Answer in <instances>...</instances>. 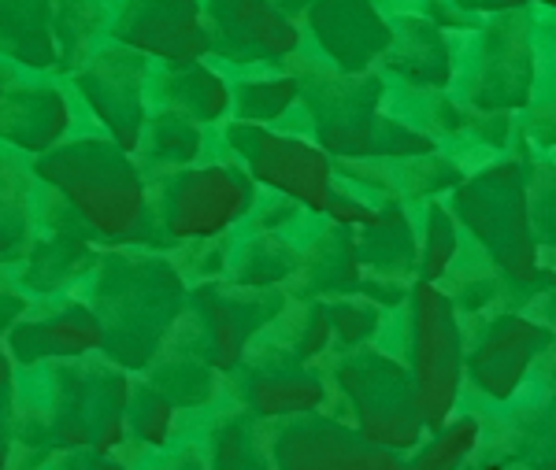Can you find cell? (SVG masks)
Here are the masks:
<instances>
[{
    "label": "cell",
    "instance_id": "37",
    "mask_svg": "<svg viewBox=\"0 0 556 470\" xmlns=\"http://www.w3.org/2000/svg\"><path fill=\"white\" fill-rule=\"evenodd\" d=\"M330 315V330H334V345L338 348H356L379 333L382 322V307L364 293H338V296H323Z\"/></svg>",
    "mask_w": 556,
    "mask_h": 470
},
{
    "label": "cell",
    "instance_id": "4",
    "mask_svg": "<svg viewBox=\"0 0 556 470\" xmlns=\"http://www.w3.org/2000/svg\"><path fill=\"white\" fill-rule=\"evenodd\" d=\"M301 78L304 112L319 138V149L334 160H401L434 152V138L382 112L386 78L375 67L338 71L308 63Z\"/></svg>",
    "mask_w": 556,
    "mask_h": 470
},
{
    "label": "cell",
    "instance_id": "36",
    "mask_svg": "<svg viewBox=\"0 0 556 470\" xmlns=\"http://www.w3.org/2000/svg\"><path fill=\"white\" fill-rule=\"evenodd\" d=\"M178 408L149 382H134L130 385V401H127V433L141 441L146 448H164L175 433Z\"/></svg>",
    "mask_w": 556,
    "mask_h": 470
},
{
    "label": "cell",
    "instance_id": "19",
    "mask_svg": "<svg viewBox=\"0 0 556 470\" xmlns=\"http://www.w3.org/2000/svg\"><path fill=\"white\" fill-rule=\"evenodd\" d=\"M334 348V330L323 296H286L271 319L249 341L241 364L267 367H316Z\"/></svg>",
    "mask_w": 556,
    "mask_h": 470
},
{
    "label": "cell",
    "instance_id": "16",
    "mask_svg": "<svg viewBox=\"0 0 556 470\" xmlns=\"http://www.w3.org/2000/svg\"><path fill=\"white\" fill-rule=\"evenodd\" d=\"M212 30V52L238 67H260L298 56L301 30L271 0H201Z\"/></svg>",
    "mask_w": 556,
    "mask_h": 470
},
{
    "label": "cell",
    "instance_id": "24",
    "mask_svg": "<svg viewBox=\"0 0 556 470\" xmlns=\"http://www.w3.org/2000/svg\"><path fill=\"white\" fill-rule=\"evenodd\" d=\"M141 374H146V382L156 385L175 408H204L215 396L219 378H223L219 370L208 367V359L190 345V338H186V330L178 327V322Z\"/></svg>",
    "mask_w": 556,
    "mask_h": 470
},
{
    "label": "cell",
    "instance_id": "22",
    "mask_svg": "<svg viewBox=\"0 0 556 470\" xmlns=\"http://www.w3.org/2000/svg\"><path fill=\"white\" fill-rule=\"evenodd\" d=\"M71 130V104L56 86H12L0 97V141L41 156Z\"/></svg>",
    "mask_w": 556,
    "mask_h": 470
},
{
    "label": "cell",
    "instance_id": "39",
    "mask_svg": "<svg viewBox=\"0 0 556 470\" xmlns=\"http://www.w3.org/2000/svg\"><path fill=\"white\" fill-rule=\"evenodd\" d=\"M26 296L23 293H15V285H8V282H0V338L8 333V327H12L15 319L26 312Z\"/></svg>",
    "mask_w": 556,
    "mask_h": 470
},
{
    "label": "cell",
    "instance_id": "12",
    "mask_svg": "<svg viewBox=\"0 0 556 470\" xmlns=\"http://www.w3.org/2000/svg\"><path fill=\"white\" fill-rule=\"evenodd\" d=\"M267 467L286 470H397L401 456L364 441L349 422L319 411L264 419Z\"/></svg>",
    "mask_w": 556,
    "mask_h": 470
},
{
    "label": "cell",
    "instance_id": "28",
    "mask_svg": "<svg viewBox=\"0 0 556 470\" xmlns=\"http://www.w3.org/2000/svg\"><path fill=\"white\" fill-rule=\"evenodd\" d=\"M38 178L0 152V267L20 264L38 230Z\"/></svg>",
    "mask_w": 556,
    "mask_h": 470
},
{
    "label": "cell",
    "instance_id": "15",
    "mask_svg": "<svg viewBox=\"0 0 556 470\" xmlns=\"http://www.w3.org/2000/svg\"><path fill=\"white\" fill-rule=\"evenodd\" d=\"M549 327L527 319V315H493L482 322L475 345H464V374L490 401H513L542 348H549Z\"/></svg>",
    "mask_w": 556,
    "mask_h": 470
},
{
    "label": "cell",
    "instance_id": "13",
    "mask_svg": "<svg viewBox=\"0 0 556 470\" xmlns=\"http://www.w3.org/2000/svg\"><path fill=\"white\" fill-rule=\"evenodd\" d=\"M71 75H75V86L89 104V112L108 130V138L123 144L127 152H138L141 130H146L149 119V56L112 41L108 49L89 52Z\"/></svg>",
    "mask_w": 556,
    "mask_h": 470
},
{
    "label": "cell",
    "instance_id": "14",
    "mask_svg": "<svg viewBox=\"0 0 556 470\" xmlns=\"http://www.w3.org/2000/svg\"><path fill=\"white\" fill-rule=\"evenodd\" d=\"M108 34L149 60L182 63L212 56V30L201 0H119Z\"/></svg>",
    "mask_w": 556,
    "mask_h": 470
},
{
    "label": "cell",
    "instance_id": "5",
    "mask_svg": "<svg viewBox=\"0 0 556 470\" xmlns=\"http://www.w3.org/2000/svg\"><path fill=\"white\" fill-rule=\"evenodd\" d=\"M450 212L475 238V245H482L501 278H508L513 285H538L542 278H549L542 270V252L553 256V249L538 245L523 160H501L475 170L471 178H460L453 186Z\"/></svg>",
    "mask_w": 556,
    "mask_h": 470
},
{
    "label": "cell",
    "instance_id": "35",
    "mask_svg": "<svg viewBox=\"0 0 556 470\" xmlns=\"http://www.w3.org/2000/svg\"><path fill=\"white\" fill-rule=\"evenodd\" d=\"M482 441V422L475 415H450L438 430H430L427 445H416L412 467L419 470H450L468 463Z\"/></svg>",
    "mask_w": 556,
    "mask_h": 470
},
{
    "label": "cell",
    "instance_id": "9",
    "mask_svg": "<svg viewBox=\"0 0 556 470\" xmlns=\"http://www.w3.org/2000/svg\"><path fill=\"white\" fill-rule=\"evenodd\" d=\"M286 289L278 285H238L230 278H204L186 289V307L178 315V327L186 330L190 345L208 359V367L223 378L245 359L249 341L256 330L286 304Z\"/></svg>",
    "mask_w": 556,
    "mask_h": 470
},
{
    "label": "cell",
    "instance_id": "10",
    "mask_svg": "<svg viewBox=\"0 0 556 470\" xmlns=\"http://www.w3.org/2000/svg\"><path fill=\"white\" fill-rule=\"evenodd\" d=\"M223 141L235 149V156L256 186L323 215L330 189H334V156L330 152L298 138V134H282L267 123L245 119L223 126Z\"/></svg>",
    "mask_w": 556,
    "mask_h": 470
},
{
    "label": "cell",
    "instance_id": "20",
    "mask_svg": "<svg viewBox=\"0 0 556 470\" xmlns=\"http://www.w3.org/2000/svg\"><path fill=\"white\" fill-rule=\"evenodd\" d=\"M379 67L419 89H445L456 78L450 34L427 15L397 12L390 20V45L379 56Z\"/></svg>",
    "mask_w": 556,
    "mask_h": 470
},
{
    "label": "cell",
    "instance_id": "32",
    "mask_svg": "<svg viewBox=\"0 0 556 470\" xmlns=\"http://www.w3.org/2000/svg\"><path fill=\"white\" fill-rule=\"evenodd\" d=\"M52 30L60 49L56 67L75 71L93 52V41L108 30V4L104 0H52Z\"/></svg>",
    "mask_w": 556,
    "mask_h": 470
},
{
    "label": "cell",
    "instance_id": "31",
    "mask_svg": "<svg viewBox=\"0 0 556 470\" xmlns=\"http://www.w3.org/2000/svg\"><path fill=\"white\" fill-rule=\"evenodd\" d=\"M208 463L219 470L267 467L264 456V419L253 411H223L208 430Z\"/></svg>",
    "mask_w": 556,
    "mask_h": 470
},
{
    "label": "cell",
    "instance_id": "30",
    "mask_svg": "<svg viewBox=\"0 0 556 470\" xmlns=\"http://www.w3.org/2000/svg\"><path fill=\"white\" fill-rule=\"evenodd\" d=\"M201 149H204L201 123L186 119V115L172 112V107H156V112H149L134 156H141L146 167L160 175V170L193 164V160L201 156Z\"/></svg>",
    "mask_w": 556,
    "mask_h": 470
},
{
    "label": "cell",
    "instance_id": "8",
    "mask_svg": "<svg viewBox=\"0 0 556 470\" xmlns=\"http://www.w3.org/2000/svg\"><path fill=\"white\" fill-rule=\"evenodd\" d=\"M408 370L419 389L427 433L438 430L456 411L464 382V319L453 296L438 282L408 285Z\"/></svg>",
    "mask_w": 556,
    "mask_h": 470
},
{
    "label": "cell",
    "instance_id": "17",
    "mask_svg": "<svg viewBox=\"0 0 556 470\" xmlns=\"http://www.w3.org/2000/svg\"><path fill=\"white\" fill-rule=\"evenodd\" d=\"M15 367L49 364V359H75L101 352L104 330L97 312L78 296H45V304L26 307L20 319L8 327L4 338Z\"/></svg>",
    "mask_w": 556,
    "mask_h": 470
},
{
    "label": "cell",
    "instance_id": "21",
    "mask_svg": "<svg viewBox=\"0 0 556 470\" xmlns=\"http://www.w3.org/2000/svg\"><path fill=\"white\" fill-rule=\"evenodd\" d=\"M230 382L241 401L260 419H286V415L323 411L330 401L327 382L312 367H267V364H238Z\"/></svg>",
    "mask_w": 556,
    "mask_h": 470
},
{
    "label": "cell",
    "instance_id": "18",
    "mask_svg": "<svg viewBox=\"0 0 556 470\" xmlns=\"http://www.w3.org/2000/svg\"><path fill=\"white\" fill-rule=\"evenodd\" d=\"M308 30L319 52L338 71H367L390 45V20L375 0H312Z\"/></svg>",
    "mask_w": 556,
    "mask_h": 470
},
{
    "label": "cell",
    "instance_id": "34",
    "mask_svg": "<svg viewBox=\"0 0 556 470\" xmlns=\"http://www.w3.org/2000/svg\"><path fill=\"white\" fill-rule=\"evenodd\" d=\"M301 101L298 75H245L230 86V107L245 123H278Z\"/></svg>",
    "mask_w": 556,
    "mask_h": 470
},
{
    "label": "cell",
    "instance_id": "2",
    "mask_svg": "<svg viewBox=\"0 0 556 470\" xmlns=\"http://www.w3.org/2000/svg\"><path fill=\"white\" fill-rule=\"evenodd\" d=\"M89 307L104 330L101 356L123 370H146L186 307V275L146 245L101 249L89 267Z\"/></svg>",
    "mask_w": 556,
    "mask_h": 470
},
{
    "label": "cell",
    "instance_id": "41",
    "mask_svg": "<svg viewBox=\"0 0 556 470\" xmlns=\"http://www.w3.org/2000/svg\"><path fill=\"white\" fill-rule=\"evenodd\" d=\"M12 86H15V71L8 67V60H0V97H4Z\"/></svg>",
    "mask_w": 556,
    "mask_h": 470
},
{
    "label": "cell",
    "instance_id": "29",
    "mask_svg": "<svg viewBox=\"0 0 556 470\" xmlns=\"http://www.w3.org/2000/svg\"><path fill=\"white\" fill-rule=\"evenodd\" d=\"M227 275L238 285H286L301 267V249H293L282 233L275 230H253L241 245L230 252Z\"/></svg>",
    "mask_w": 556,
    "mask_h": 470
},
{
    "label": "cell",
    "instance_id": "40",
    "mask_svg": "<svg viewBox=\"0 0 556 470\" xmlns=\"http://www.w3.org/2000/svg\"><path fill=\"white\" fill-rule=\"evenodd\" d=\"M271 4L278 8V12H286V15L293 20V15H304V12H308L312 0H271Z\"/></svg>",
    "mask_w": 556,
    "mask_h": 470
},
{
    "label": "cell",
    "instance_id": "6",
    "mask_svg": "<svg viewBox=\"0 0 556 470\" xmlns=\"http://www.w3.org/2000/svg\"><path fill=\"white\" fill-rule=\"evenodd\" d=\"M323 359H330L349 427L364 441L390 452H412L424 441V408H419V389L408 364L382 348H371V341L356 348H330Z\"/></svg>",
    "mask_w": 556,
    "mask_h": 470
},
{
    "label": "cell",
    "instance_id": "25",
    "mask_svg": "<svg viewBox=\"0 0 556 470\" xmlns=\"http://www.w3.org/2000/svg\"><path fill=\"white\" fill-rule=\"evenodd\" d=\"M149 86L160 107H172V112L201 126L227 119L230 112V82L204 60L167 63L156 78H149Z\"/></svg>",
    "mask_w": 556,
    "mask_h": 470
},
{
    "label": "cell",
    "instance_id": "23",
    "mask_svg": "<svg viewBox=\"0 0 556 470\" xmlns=\"http://www.w3.org/2000/svg\"><path fill=\"white\" fill-rule=\"evenodd\" d=\"M364 267L356 259V230L353 226H330L308 249H301V267L290 278L293 296H338L361 293Z\"/></svg>",
    "mask_w": 556,
    "mask_h": 470
},
{
    "label": "cell",
    "instance_id": "27",
    "mask_svg": "<svg viewBox=\"0 0 556 470\" xmlns=\"http://www.w3.org/2000/svg\"><path fill=\"white\" fill-rule=\"evenodd\" d=\"M0 60L30 71H56L60 49L52 30V0H0Z\"/></svg>",
    "mask_w": 556,
    "mask_h": 470
},
{
    "label": "cell",
    "instance_id": "11",
    "mask_svg": "<svg viewBox=\"0 0 556 470\" xmlns=\"http://www.w3.org/2000/svg\"><path fill=\"white\" fill-rule=\"evenodd\" d=\"M538 78V52L531 41V20L523 8L490 15L479 26L475 67L464 82V101L482 115H505L531 104Z\"/></svg>",
    "mask_w": 556,
    "mask_h": 470
},
{
    "label": "cell",
    "instance_id": "26",
    "mask_svg": "<svg viewBox=\"0 0 556 470\" xmlns=\"http://www.w3.org/2000/svg\"><path fill=\"white\" fill-rule=\"evenodd\" d=\"M416 226L401 201H386L379 219L356 230V259H361L364 275L405 282L416 275Z\"/></svg>",
    "mask_w": 556,
    "mask_h": 470
},
{
    "label": "cell",
    "instance_id": "33",
    "mask_svg": "<svg viewBox=\"0 0 556 470\" xmlns=\"http://www.w3.org/2000/svg\"><path fill=\"white\" fill-rule=\"evenodd\" d=\"M416 278L442 282L460 259V223L453 219L450 204L430 196L424 207V238H416Z\"/></svg>",
    "mask_w": 556,
    "mask_h": 470
},
{
    "label": "cell",
    "instance_id": "38",
    "mask_svg": "<svg viewBox=\"0 0 556 470\" xmlns=\"http://www.w3.org/2000/svg\"><path fill=\"white\" fill-rule=\"evenodd\" d=\"M453 4L468 15H497V12H516V8H531V4L553 8V0H453Z\"/></svg>",
    "mask_w": 556,
    "mask_h": 470
},
{
    "label": "cell",
    "instance_id": "1",
    "mask_svg": "<svg viewBox=\"0 0 556 470\" xmlns=\"http://www.w3.org/2000/svg\"><path fill=\"white\" fill-rule=\"evenodd\" d=\"M38 389L15 382L12 404V456L15 445H30L41 456L60 448H97L112 456L127 441L130 370L97 352L75 359H49L26 367Z\"/></svg>",
    "mask_w": 556,
    "mask_h": 470
},
{
    "label": "cell",
    "instance_id": "7",
    "mask_svg": "<svg viewBox=\"0 0 556 470\" xmlns=\"http://www.w3.org/2000/svg\"><path fill=\"white\" fill-rule=\"evenodd\" d=\"M260 189L238 164H186L160 170L149 189V219L167 241H219L249 219Z\"/></svg>",
    "mask_w": 556,
    "mask_h": 470
},
{
    "label": "cell",
    "instance_id": "3",
    "mask_svg": "<svg viewBox=\"0 0 556 470\" xmlns=\"http://www.w3.org/2000/svg\"><path fill=\"white\" fill-rule=\"evenodd\" d=\"M34 178L56 189L83 230L104 245L164 249L149 219V182L134 152L112 138L60 141L34 160Z\"/></svg>",
    "mask_w": 556,
    "mask_h": 470
}]
</instances>
